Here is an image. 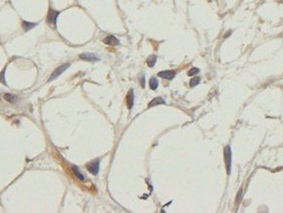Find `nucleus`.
Listing matches in <instances>:
<instances>
[{"label":"nucleus","mask_w":283,"mask_h":213,"mask_svg":"<svg viewBox=\"0 0 283 213\" xmlns=\"http://www.w3.org/2000/svg\"><path fill=\"white\" fill-rule=\"evenodd\" d=\"M231 147L229 145H226L225 148V161L226 166V172L227 174H230L231 172Z\"/></svg>","instance_id":"nucleus-1"},{"label":"nucleus","mask_w":283,"mask_h":213,"mask_svg":"<svg viewBox=\"0 0 283 213\" xmlns=\"http://www.w3.org/2000/svg\"><path fill=\"white\" fill-rule=\"evenodd\" d=\"M60 12L56 10H53L52 8H50L48 11V14H47V23H48L50 26L56 27V24H57V19Z\"/></svg>","instance_id":"nucleus-2"},{"label":"nucleus","mask_w":283,"mask_h":213,"mask_svg":"<svg viewBox=\"0 0 283 213\" xmlns=\"http://www.w3.org/2000/svg\"><path fill=\"white\" fill-rule=\"evenodd\" d=\"M70 67V63H66V64H64V65H61V66H59L58 68H56V70H54V72L52 73V75H51V77L49 78V82H52V81H54L55 79H57V78L60 76L61 74H62L63 72H65L67 69H68Z\"/></svg>","instance_id":"nucleus-3"},{"label":"nucleus","mask_w":283,"mask_h":213,"mask_svg":"<svg viewBox=\"0 0 283 213\" xmlns=\"http://www.w3.org/2000/svg\"><path fill=\"white\" fill-rule=\"evenodd\" d=\"M86 168H87V170L92 175H97L99 173V169H100V161L97 159V160L89 162V163L86 164Z\"/></svg>","instance_id":"nucleus-4"},{"label":"nucleus","mask_w":283,"mask_h":213,"mask_svg":"<svg viewBox=\"0 0 283 213\" xmlns=\"http://www.w3.org/2000/svg\"><path fill=\"white\" fill-rule=\"evenodd\" d=\"M80 58L84 61H90V62H94V61H99V57L97 55L93 54V53H82L80 55Z\"/></svg>","instance_id":"nucleus-5"},{"label":"nucleus","mask_w":283,"mask_h":213,"mask_svg":"<svg viewBox=\"0 0 283 213\" xmlns=\"http://www.w3.org/2000/svg\"><path fill=\"white\" fill-rule=\"evenodd\" d=\"M158 76L160 78H163V79H166V80H172L173 78H175V71H172V70H167V71H161L158 73Z\"/></svg>","instance_id":"nucleus-6"},{"label":"nucleus","mask_w":283,"mask_h":213,"mask_svg":"<svg viewBox=\"0 0 283 213\" xmlns=\"http://www.w3.org/2000/svg\"><path fill=\"white\" fill-rule=\"evenodd\" d=\"M103 42L105 44H107V45H118V44L120 43L119 40H118L117 38H115L114 35H108L107 38H105L104 40H103Z\"/></svg>","instance_id":"nucleus-7"},{"label":"nucleus","mask_w":283,"mask_h":213,"mask_svg":"<svg viewBox=\"0 0 283 213\" xmlns=\"http://www.w3.org/2000/svg\"><path fill=\"white\" fill-rule=\"evenodd\" d=\"M160 104H166V101H165L162 97H155V98H153L149 103H148V108L154 107V106H157Z\"/></svg>","instance_id":"nucleus-8"},{"label":"nucleus","mask_w":283,"mask_h":213,"mask_svg":"<svg viewBox=\"0 0 283 213\" xmlns=\"http://www.w3.org/2000/svg\"><path fill=\"white\" fill-rule=\"evenodd\" d=\"M133 103H134V93H133L132 89H130V91H128L127 95V104L128 109L132 108Z\"/></svg>","instance_id":"nucleus-9"},{"label":"nucleus","mask_w":283,"mask_h":213,"mask_svg":"<svg viewBox=\"0 0 283 213\" xmlns=\"http://www.w3.org/2000/svg\"><path fill=\"white\" fill-rule=\"evenodd\" d=\"M36 25H37L36 23H30V22H27V21L22 22V27H23L25 32H29V30H30L34 27H36Z\"/></svg>","instance_id":"nucleus-10"},{"label":"nucleus","mask_w":283,"mask_h":213,"mask_svg":"<svg viewBox=\"0 0 283 213\" xmlns=\"http://www.w3.org/2000/svg\"><path fill=\"white\" fill-rule=\"evenodd\" d=\"M149 86L152 91H156L159 86V81L156 79V78H151L149 81Z\"/></svg>","instance_id":"nucleus-11"},{"label":"nucleus","mask_w":283,"mask_h":213,"mask_svg":"<svg viewBox=\"0 0 283 213\" xmlns=\"http://www.w3.org/2000/svg\"><path fill=\"white\" fill-rule=\"evenodd\" d=\"M157 62V56L156 55H151L148 57L147 59V65L150 67V68H152V67L155 66V64Z\"/></svg>","instance_id":"nucleus-12"},{"label":"nucleus","mask_w":283,"mask_h":213,"mask_svg":"<svg viewBox=\"0 0 283 213\" xmlns=\"http://www.w3.org/2000/svg\"><path fill=\"white\" fill-rule=\"evenodd\" d=\"M4 98H5V100L9 101L10 103H14V102H16L17 96H15V95H13V94H10V93H6V94H4Z\"/></svg>","instance_id":"nucleus-13"},{"label":"nucleus","mask_w":283,"mask_h":213,"mask_svg":"<svg viewBox=\"0 0 283 213\" xmlns=\"http://www.w3.org/2000/svg\"><path fill=\"white\" fill-rule=\"evenodd\" d=\"M73 171H74V173L75 174V176H77V177L78 179H80V180L84 181V179H85V178L83 177L82 174L77 170V167H75V166H73Z\"/></svg>","instance_id":"nucleus-14"},{"label":"nucleus","mask_w":283,"mask_h":213,"mask_svg":"<svg viewBox=\"0 0 283 213\" xmlns=\"http://www.w3.org/2000/svg\"><path fill=\"white\" fill-rule=\"evenodd\" d=\"M200 83V78L199 77H195V78H193V79L190 81V88H194V86H196L198 85V84Z\"/></svg>","instance_id":"nucleus-15"},{"label":"nucleus","mask_w":283,"mask_h":213,"mask_svg":"<svg viewBox=\"0 0 283 213\" xmlns=\"http://www.w3.org/2000/svg\"><path fill=\"white\" fill-rule=\"evenodd\" d=\"M199 71H200V70H199L198 68H195V67H193V68H191L188 72H187V75L190 76V77H191V76H195V75L198 74Z\"/></svg>","instance_id":"nucleus-16"},{"label":"nucleus","mask_w":283,"mask_h":213,"mask_svg":"<svg viewBox=\"0 0 283 213\" xmlns=\"http://www.w3.org/2000/svg\"><path fill=\"white\" fill-rule=\"evenodd\" d=\"M5 71H6V68L2 71V73H0V81L3 83V85L6 86V81H5Z\"/></svg>","instance_id":"nucleus-17"},{"label":"nucleus","mask_w":283,"mask_h":213,"mask_svg":"<svg viewBox=\"0 0 283 213\" xmlns=\"http://www.w3.org/2000/svg\"><path fill=\"white\" fill-rule=\"evenodd\" d=\"M241 195H242V190H239V193H238V198H237V200L238 201H240V200H241Z\"/></svg>","instance_id":"nucleus-18"},{"label":"nucleus","mask_w":283,"mask_h":213,"mask_svg":"<svg viewBox=\"0 0 283 213\" xmlns=\"http://www.w3.org/2000/svg\"><path fill=\"white\" fill-rule=\"evenodd\" d=\"M144 80H145V78H144V76H143V77H142V79H141V86H142V88H144V86H145Z\"/></svg>","instance_id":"nucleus-19"}]
</instances>
